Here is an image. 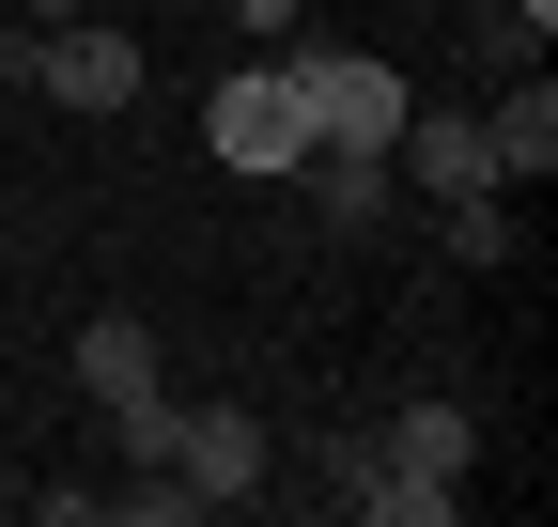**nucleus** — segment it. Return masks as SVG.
Masks as SVG:
<instances>
[{
  "label": "nucleus",
  "mask_w": 558,
  "mask_h": 527,
  "mask_svg": "<svg viewBox=\"0 0 558 527\" xmlns=\"http://www.w3.org/2000/svg\"><path fill=\"white\" fill-rule=\"evenodd\" d=\"M202 140H218V171H279V186H295V156H311V109H295V78H279V62H248V78H218Z\"/></svg>",
  "instance_id": "nucleus-4"
},
{
  "label": "nucleus",
  "mask_w": 558,
  "mask_h": 527,
  "mask_svg": "<svg viewBox=\"0 0 558 527\" xmlns=\"http://www.w3.org/2000/svg\"><path fill=\"white\" fill-rule=\"evenodd\" d=\"M62 16H94V0H32V32H62Z\"/></svg>",
  "instance_id": "nucleus-10"
},
{
  "label": "nucleus",
  "mask_w": 558,
  "mask_h": 527,
  "mask_svg": "<svg viewBox=\"0 0 558 527\" xmlns=\"http://www.w3.org/2000/svg\"><path fill=\"white\" fill-rule=\"evenodd\" d=\"M497 16H512V32H543V16H558V0H497Z\"/></svg>",
  "instance_id": "nucleus-11"
},
{
  "label": "nucleus",
  "mask_w": 558,
  "mask_h": 527,
  "mask_svg": "<svg viewBox=\"0 0 558 527\" xmlns=\"http://www.w3.org/2000/svg\"><path fill=\"white\" fill-rule=\"evenodd\" d=\"M435 248H450V264H512L527 233H512V203H497V186H465V203H435Z\"/></svg>",
  "instance_id": "nucleus-9"
},
{
  "label": "nucleus",
  "mask_w": 558,
  "mask_h": 527,
  "mask_svg": "<svg viewBox=\"0 0 558 527\" xmlns=\"http://www.w3.org/2000/svg\"><path fill=\"white\" fill-rule=\"evenodd\" d=\"M32 94H47V109H124V94H140V32L62 16V32L32 47Z\"/></svg>",
  "instance_id": "nucleus-5"
},
{
  "label": "nucleus",
  "mask_w": 558,
  "mask_h": 527,
  "mask_svg": "<svg viewBox=\"0 0 558 527\" xmlns=\"http://www.w3.org/2000/svg\"><path fill=\"white\" fill-rule=\"evenodd\" d=\"M295 186L326 203V233H373V218H388V156H373V140H311Z\"/></svg>",
  "instance_id": "nucleus-7"
},
{
  "label": "nucleus",
  "mask_w": 558,
  "mask_h": 527,
  "mask_svg": "<svg viewBox=\"0 0 558 527\" xmlns=\"http://www.w3.org/2000/svg\"><path fill=\"white\" fill-rule=\"evenodd\" d=\"M156 466L186 481V512H233V497H264V419L248 404H171Z\"/></svg>",
  "instance_id": "nucleus-3"
},
{
  "label": "nucleus",
  "mask_w": 558,
  "mask_h": 527,
  "mask_svg": "<svg viewBox=\"0 0 558 527\" xmlns=\"http://www.w3.org/2000/svg\"><path fill=\"white\" fill-rule=\"evenodd\" d=\"M481 140H497V186H543V171H558V94H543V78L497 94V109H481Z\"/></svg>",
  "instance_id": "nucleus-8"
},
{
  "label": "nucleus",
  "mask_w": 558,
  "mask_h": 527,
  "mask_svg": "<svg viewBox=\"0 0 558 527\" xmlns=\"http://www.w3.org/2000/svg\"><path fill=\"white\" fill-rule=\"evenodd\" d=\"M418 186H435V203H465V186H497V140H481L465 109H403V140H388Z\"/></svg>",
  "instance_id": "nucleus-6"
},
{
  "label": "nucleus",
  "mask_w": 558,
  "mask_h": 527,
  "mask_svg": "<svg viewBox=\"0 0 558 527\" xmlns=\"http://www.w3.org/2000/svg\"><path fill=\"white\" fill-rule=\"evenodd\" d=\"M279 78H295V109H311V140H403V62H373V47H311V62H279Z\"/></svg>",
  "instance_id": "nucleus-1"
},
{
  "label": "nucleus",
  "mask_w": 558,
  "mask_h": 527,
  "mask_svg": "<svg viewBox=\"0 0 558 527\" xmlns=\"http://www.w3.org/2000/svg\"><path fill=\"white\" fill-rule=\"evenodd\" d=\"M78 388L109 404L124 466H156V434H171V404H156V326H140V310H94V326H78Z\"/></svg>",
  "instance_id": "nucleus-2"
}]
</instances>
